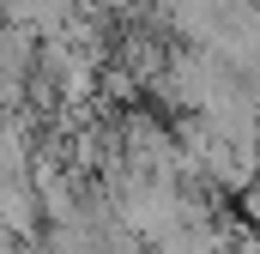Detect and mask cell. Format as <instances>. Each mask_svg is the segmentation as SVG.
Listing matches in <instances>:
<instances>
[{
	"label": "cell",
	"instance_id": "1",
	"mask_svg": "<svg viewBox=\"0 0 260 254\" xmlns=\"http://www.w3.org/2000/svg\"><path fill=\"white\" fill-rule=\"evenodd\" d=\"M43 200L30 182H0V224H6V236L12 242H37V230H43Z\"/></svg>",
	"mask_w": 260,
	"mask_h": 254
},
{
	"label": "cell",
	"instance_id": "2",
	"mask_svg": "<svg viewBox=\"0 0 260 254\" xmlns=\"http://www.w3.org/2000/svg\"><path fill=\"white\" fill-rule=\"evenodd\" d=\"M0 254H49V242H12V236H6V248Z\"/></svg>",
	"mask_w": 260,
	"mask_h": 254
},
{
	"label": "cell",
	"instance_id": "3",
	"mask_svg": "<svg viewBox=\"0 0 260 254\" xmlns=\"http://www.w3.org/2000/svg\"><path fill=\"white\" fill-rule=\"evenodd\" d=\"M242 218H248V224H254V230H260V188L248 194V200H242Z\"/></svg>",
	"mask_w": 260,
	"mask_h": 254
}]
</instances>
